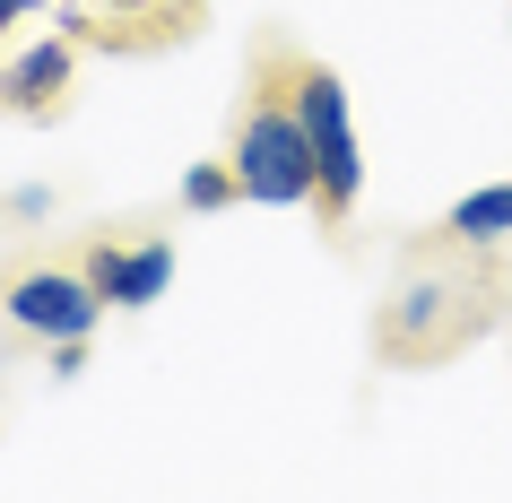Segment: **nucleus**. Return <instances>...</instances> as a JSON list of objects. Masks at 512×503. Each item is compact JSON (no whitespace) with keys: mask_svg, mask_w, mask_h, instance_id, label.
I'll return each instance as SVG.
<instances>
[{"mask_svg":"<svg viewBox=\"0 0 512 503\" xmlns=\"http://www.w3.org/2000/svg\"><path fill=\"white\" fill-rule=\"evenodd\" d=\"M44 365H53V382H79V373H87V339H53Z\"/></svg>","mask_w":512,"mask_h":503,"instance_id":"10","label":"nucleus"},{"mask_svg":"<svg viewBox=\"0 0 512 503\" xmlns=\"http://www.w3.org/2000/svg\"><path fill=\"white\" fill-rule=\"evenodd\" d=\"M452 235L469 243H512V183H486V191H460L452 217H443Z\"/></svg>","mask_w":512,"mask_h":503,"instance_id":"8","label":"nucleus"},{"mask_svg":"<svg viewBox=\"0 0 512 503\" xmlns=\"http://www.w3.org/2000/svg\"><path fill=\"white\" fill-rule=\"evenodd\" d=\"M209 27V0H87L70 35L96 44V53H165V44H191Z\"/></svg>","mask_w":512,"mask_h":503,"instance_id":"5","label":"nucleus"},{"mask_svg":"<svg viewBox=\"0 0 512 503\" xmlns=\"http://www.w3.org/2000/svg\"><path fill=\"white\" fill-rule=\"evenodd\" d=\"M87 278H96V295H105L113 313H139V304H157L165 287H174V243L165 235H139V243H87Z\"/></svg>","mask_w":512,"mask_h":503,"instance_id":"6","label":"nucleus"},{"mask_svg":"<svg viewBox=\"0 0 512 503\" xmlns=\"http://www.w3.org/2000/svg\"><path fill=\"white\" fill-rule=\"evenodd\" d=\"M35 9H53V0H0V35L18 27V18H35Z\"/></svg>","mask_w":512,"mask_h":503,"instance_id":"11","label":"nucleus"},{"mask_svg":"<svg viewBox=\"0 0 512 503\" xmlns=\"http://www.w3.org/2000/svg\"><path fill=\"white\" fill-rule=\"evenodd\" d=\"M504 243H469L452 226H434L400 252L391 287L374 304V356L382 365H452L460 347H478L495 330V313L512 304V269L495 261Z\"/></svg>","mask_w":512,"mask_h":503,"instance_id":"1","label":"nucleus"},{"mask_svg":"<svg viewBox=\"0 0 512 503\" xmlns=\"http://www.w3.org/2000/svg\"><path fill=\"white\" fill-rule=\"evenodd\" d=\"M79 35H53V44H35L0 70V113H18V122H53L70 105V79H79Z\"/></svg>","mask_w":512,"mask_h":503,"instance_id":"7","label":"nucleus"},{"mask_svg":"<svg viewBox=\"0 0 512 503\" xmlns=\"http://www.w3.org/2000/svg\"><path fill=\"white\" fill-rule=\"evenodd\" d=\"M287 87H296V113H304V139H313V165H322V183H313V209L322 226L339 235L356 217V191H365V148H356V113H348V79L330 70V61L296 53L287 61Z\"/></svg>","mask_w":512,"mask_h":503,"instance_id":"3","label":"nucleus"},{"mask_svg":"<svg viewBox=\"0 0 512 503\" xmlns=\"http://www.w3.org/2000/svg\"><path fill=\"white\" fill-rule=\"evenodd\" d=\"M0 304L9 321L27 330V339H96V321H105V295L87 269H61V261H9L0 269Z\"/></svg>","mask_w":512,"mask_h":503,"instance_id":"4","label":"nucleus"},{"mask_svg":"<svg viewBox=\"0 0 512 503\" xmlns=\"http://www.w3.org/2000/svg\"><path fill=\"white\" fill-rule=\"evenodd\" d=\"M235 200H243V174L226 157H209V165H191V174H183V209L191 217H217V209H235Z\"/></svg>","mask_w":512,"mask_h":503,"instance_id":"9","label":"nucleus"},{"mask_svg":"<svg viewBox=\"0 0 512 503\" xmlns=\"http://www.w3.org/2000/svg\"><path fill=\"white\" fill-rule=\"evenodd\" d=\"M287 61H296L287 35L252 44V70H243V96H235V131H226V165L243 174V200H261V209H304L313 183H322L304 113H296V87H287Z\"/></svg>","mask_w":512,"mask_h":503,"instance_id":"2","label":"nucleus"}]
</instances>
